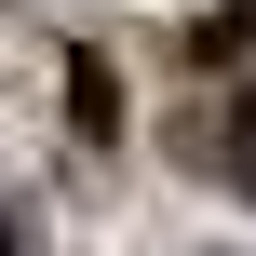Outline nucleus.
Returning a JSON list of instances; mask_svg holds the SVG:
<instances>
[{"label":"nucleus","instance_id":"f257e3e1","mask_svg":"<svg viewBox=\"0 0 256 256\" xmlns=\"http://www.w3.org/2000/svg\"><path fill=\"white\" fill-rule=\"evenodd\" d=\"M68 135H81V148L122 135V81H108V54H68Z\"/></svg>","mask_w":256,"mask_h":256},{"label":"nucleus","instance_id":"f03ea898","mask_svg":"<svg viewBox=\"0 0 256 256\" xmlns=\"http://www.w3.org/2000/svg\"><path fill=\"white\" fill-rule=\"evenodd\" d=\"M216 162H230V189H243V202H256V81H243V94H230V122H216Z\"/></svg>","mask_w":256,"mask_h":256},{"label":"nucleus","instance_id":"7ed1b4c3","mask_svg":"<svg viewBox=\"0 0 256 256\" xmlns=\"http://www.w3.org/2000/svg\"><path fill=\"white\" fill-rule=\"evenodd\" d=\"M243 40H256V0H216V14L189 27V54H202V68H216V54H243Z\"/></svg>","mask_w":256,"mask_h":256},{"label":"nucleus","instance_id":"20e7f679","mask_svg":"<svg viewBox=\"0 0 256 256\" xmlns=\"http://www.w3.org/2000/svg\"><path fill=\"white\" fill-rule=\"evenodd\" d=\"M0 256H40V230H27V216H14V202H0Z\"/></svg>","mask_w":256,"mask_h":256}]
</instances>
